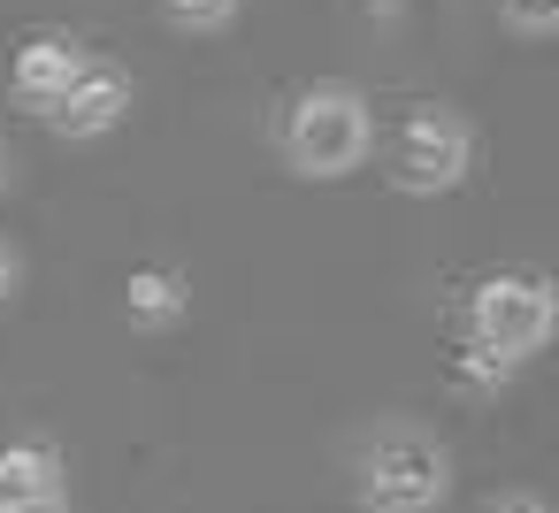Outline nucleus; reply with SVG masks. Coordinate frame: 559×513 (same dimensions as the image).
Wrapping results in <instances>:
<instances>
[{
	"mask_svg": "<svg viewBox=\"0 0 559 513\" xmlns=\"http://www.w3.org/2000/svg\"><path fill=\"white\" fill-rule=\"evenodd\" d=\"M16 291H24V253H16L9 238H0V307H9Z\"/></svg>",
	"mask_w": 559,
	"mask_h": 513,
	"instance_id": "nucleus-13",
	"label": "nucleus"
},
{
	"mask_svg": "<svg viewBox=\"0 0 559 513\" xmlns=\"http://www.w3.org/2000/svg\"><path fill=\"white\" fill-rule=\"evenodd\" d=\"M131 108H139L131 70H116V62L93 55V70H85V77L62 93V108L47 116V131H55V139H108V131L131 123Z\"/></svg>",
	"mask_w": 559,
	"mask_h": 513,
	"instance_id": "nucleus-7",
	"label": "nucleus"
},
{
	"mask_svg": "<svg viewBox=\"0 0 559 513\" xmlns=\"http://www.w3.org/2000/svg\"><path fill=\"white\" fill-rule=\"evenodd\" d=\"M498 24L513 32V39H551L559 32V0H498Z\"/></svg>",
	"mask_w": 559,
	"mask_h": 513,
	"instance_id": "nucleus-10",
	"label": "nucleus"
},
{
	"mask_svg": "<svg viewBox=\"0 0 559 513\" xmlns=\"http://www.w3.org/2000/svg\"><path fill=\"white\" fill-rule=\"evenodd\" d=\"M460 330H467L460 345H475V353H490L506 368H528L551 345V330H559V291H551L544 269H498V276H483L467 291V322Z\"/></svg>",
	"mask_w": 559,
	"mask_h": 513,
	"instance_id": "nucleus-3",
	"label": "nucleus"
},
{
	"mask_svg": "<svg viewBox=\"0 0 559 513\" xmlns=\"http://www.w3.org/2000/svg\"><path fill=\"white\" fill-rule=\"evenodd\" d=\"M238 9H246V0H162V16H169L177 32H192V39L230 32V24H238Z\"/></svg>",
	"mask_w": 559,
	"mask_h": 513,
	"instance_id": "nucleus-9",
	"label": "nucleus"
},
{
	"mask_svg": "<svg viewBox=\"0 0 559 513\" xmlns=\"http://www.w3.org/2000/svg\"><path fill=\"white\" fill-rule=\"evenodd\" d=\"M85 70H93V47H85L78 32H32V39L16 47V62H9V85H16V100L47 123V116L62 108V93H70Z\"/></svg>",
	"mask_w": 559,
	"mask_h": 513,
	"instance_id": "nucleus-5",
	"label": "nucleus"
},
{
	"mask_svg": "<svg viewBox=\"0 0 559 513\" xmlns=\"http://www.w3.org/2000/svg\"><path fill=\"white\" fill-rule=\"evenodd\" d=\"M0 513H70V460L47 437L0 444Z\"/></svg>",
	"mask_w": 559,
	"mask_h": 513,
	"instance_id": "nucleus-6",
	"label": "nucleus"
},
{
	"mask_svg": "<svg viewBox=\"0 0 559 513\" xmlns=\"http://www.w3.org/2000/svg\"><path fill=\"white\" fill-rule=\"evenodd\" d=\"M452 498V444L414 429V421H383L360 452H353V505L360 513H437Z\"/></svg>",
	"mask_w": 559,
	"mask_h": 513,
	"instance_id": "nucleus-2",
	"label": "nucleus"
},
{
	"mask_svg": "<svg viewBox=\"0 0 559 513\" xmlns=\"http://www.w3.org/2000/svg\"><path fill=\"white\" fill-rule=\"evenodd\" d=\"M192 314V276L169 269V261H146L123 276V322L131 330H177Z\"/></svg>",
	"mask_w": 559,
	"mask_h": 513,
	"instance_id": "nucleus-8",
	"label": "nucleus"
},
{
	"mask_svg": "<svg viewBox=\"0 0 559 513\" xmlns=\"http://www.w3.org/2000/svg\"><path fill=\"white\" fill-rule=\"evenodd\" d=\"M467 169H475V123H467L452 100H414V108L399 116L391 146H383L391 192H406V200H444V192L467 184Z\"/></svg>",
	"mask_w": 559,
	"mask_h": 513,
	"instance_id": "nucleus-4",
	"label": "nucleus"
},
{
	"mask_svg": "<svg viewBox=\"0 0 559 513\" xmlns=\"http://www.w3.org/2000/svg\"><path fill=\"white\" fill-rule=\"evenodd\" d=\"M475 513H551V505H544L536 490H490V498H483Z\"/></svg>",
	"mask_w": 559,
	"mask_h": 513,
	"instance_id": "nucleus-12",
	"label": "nucleus"
},
{
	"mask_svg": "<svg viewBox=\"0 0 559 513\" xmlns=\"http://www.w3.org/2000/svg\"><path fill=\"white\" fill-rule=\"evenodd\" d=\"M452 375L467 383V391H506L521 368H506V360H490V353H475V345H460V360H452Z\"/></svg>",
	"mask_w": 559,
	"mask_h": 513,
	"instance_id": "nucleus-11",
	"label": "nucleus"
},
{
	"mask_svg": "<svg viewBox=\"0 0 559 513\" xmlns=\"http://www.w3.org/2000/svg\"><path fill=\"white\" fill-rule=\"evenodd\" d=\"M9 192H16V154L0 146V200H9Z\"/></svg>",
	"mask_w": 559,
	"mask_h": 513,
	"instance_id": "nucleus-14",
	"label": "nucleus"
},
{
	"mask_svg": "<svg viewBox=\"0 0 559 513\" xmlns=\"http://www.w3.org/2000/svg\"><path fill=\"white\" fill-rule=\"evenodd\" d=\"M376 154V100L353 77H314L292 85L276 108V162L299 184H337L353 169H368Z\"/></svg>",
	"mask_w": 559,
	"mask_h": 513,
	"instance_id": "nucleus-1",
	"label": "nucleus"
}]
</instances>
